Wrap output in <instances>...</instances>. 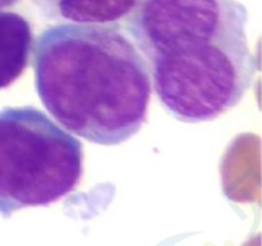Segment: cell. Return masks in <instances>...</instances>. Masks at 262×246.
Instances as JSON below:
<instances>
[{"instance_id":"5","label":"cell","mask_w":262,"mask_h":246,"mask_svg":"<svg viewBox=\"0 0 262 246\" xmlns=\"http://www.w3.org/2000/svg\"><path fill=\"white\" fill-rule=\"evenodd\" d=\"M137 0H37L51 18L74 23H119L135 8Z\"/></svg>"},{"instance_id":"2","label":"cell","mask_w":262,"mask_h":246,"mask_svg":"<svg viewBox=\"0 0 262 246\" xmlns=\"http://www.w3.org/2000/svg\"><path fill=\"white\" fill-rule=\"evenodd\" d=\"M32 67L41 102L74 135L114 146L142 128L150 72L119 23L51 26L36 38Z\"/></svg>"},{"instance_id":"1","label":"cell","mask_w":262,"mask_h":246,"mask_svg":"<svg viewBox=\"0 0 262 246\" xmlns=\"http://www.w3.org/2000/svg\"><path fill=\"white\" fill-rule=\"evenodd\" d=\"M123 20L159 100L181 122H209L227 113L258 71L241 0H137Z\"/></svg>"},{"instance_id":"4","label":"cell","mask_w":262,"mask_h":246,"mask_svg":"<svg viewBox=\"0 0 262 246\" xmlns=\"http://www.w3.org/2000/svg\"><path fill=\"white\" fill-rule=\"evenodd\" d=\"M32 27L14 12H0V89L17 81L30 63Z\"/></svg>"},{"instance_id":"3","label":"cell","mask_w":262,"mask_h":246,"mask_svg":"<svg viewBox=\"0 0 262 246\" xmlns=\"http://www.w3.org/2000/svg\"><path fill=\"white\" fill-rule=\"evenodd\" d=\"M83 148L35 107L0 110V214L46 207L76 190Z\"/></svg>"},{"instance_id":"6","label":"cell","mask_w":262,"mask_h":246,"mask_svg":"<svg viewBox=\"0 0 262 246\" xmlns=\"http://www.w3.org/2000/svg\"><path fill=\"white\" fill-rule=\"evenodd\" d=\"M19 0H0V10L5 9V8H10L15 5Z\"/></svg>"}]
</instances>
